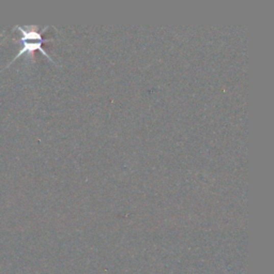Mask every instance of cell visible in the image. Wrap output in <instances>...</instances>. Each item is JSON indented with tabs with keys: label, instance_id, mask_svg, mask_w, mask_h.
<instances>
[{
	"label": "cell",
	"instance_id": "obj_1",
	"mask_svg": "<svg viewBox=\"0 0 274 274\" xmlns=\"http://www.w3.org/2000/svg\"><path fill=\"white\" fill-rule=\"evenodd\" d=\"M13 30H18L20 32V38L15 39L14 41L18 42V43L23 42V47L19 49L18 54L16 55V56L12 60L9 62V64L7 65V67H9V65L12 64L15 60H17V58H19L21 55L28 54V55H30V56H32V54H34L36 51H39L40 53H42L43 55H44V56H46L51 62L58 65L56 62L53 60V58L47 54V52H45V49L42 47L43 43L46 42V41H52L53 40L52 38L51 39H44V38H43L42 34L46 30L45 27L43 29H41V31H38L37 27H31L29 29H25V28L20 27V26H15Z\"/></svg>",
	"mask_w": 274,
	"mask_h": 274
}]
</instances>
